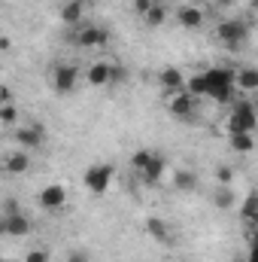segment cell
<instances>
[{
    "label": "cell",
    "instance_id": "obj_1",
    "mask_svg": "<svg viewBox=\"0 0 258 262\" xmlns=\"http://www.w3.org/2000/svg\"><path fill=\"white\" fill-rule=\"evenodd\" d=\"M200 76H203V85H207V98L210 101L228 104L234 98V73L228 67H210Z\"/></svg>",
    "mask_w": 258,
    "mask_h": 262
},
{
    "label": "cell",
    "instance_id": "obj_2",
    "mask_svg": "<svg viewBox=\"0 0 258 262\" xmlns=\"http://www.w3.org/2000/svg\"><path fill=\"white\" fill-rule=\"evenodd\" d=\"M258 125V116H255V104L252 101H234L231 107V116H228V134H252Z\"/></svg>",
    "mask_w": 258,
    "mask_h": 262
},
{
    "label": "cell",
    "instance_id": "obj_3",
    "mask_svg": "<svg viewBox=\"0 0 258 262\" xmlns=\"http://www.w3.org/2000/svg\"><path fill=\"white\" fill-rule=\"evenodd\" d=\"M113 180H116V165H110V162L91 165V168L82 174L85 189H88V192H94V195H104V192L113 186Z\"/></svg>",
    "mask_w": 258,
    "mask_h": 262
},
{
    "label": "cell",
    "instance_id": "obj_4",
    "mask_svg": "<svg viewBox=\"0 0 258 262\" xmlns=\"http://www.w3.org/2000/svg\"><path fill=\"white\" fill-rule=\"evenodd\" d=\"M216 37L228 46V49H240L243 40L249 37V25L243 18H225L219 28H216Z\"/></svg>",
    "mask_w": 258,
    "mask_h": 262
},
{
    "label": "cell",
    "instance_id": "obj_5",
    "mask_svg": "<svg viewBox=\"0 0 258 262\" xmlns=\"http://www.w3.org/2000/svg\"><path fill=\"white\" fill-rule=\"evenodd\" d=\"M12 137L21 149H40L46 140V131H43V125H15Z\"/></svg>",
    "mask_w": 258,
    "mask_h": 262
},
{
    "label": "cell",
    "instance_id": "obj_6",
    "mask_svg": "<svg viewBox=\"0 0 258 262\" xmlns=\"http://www.w3.org/2000/svg\"><path fill=\"white\" fill-rule=\"evenodd\" d=\"M73 40H76L79 46H85V49H100V46H107L110 34H107L104 28H97V25H85V28H79V31L73 34Z\"/></svg>",
    "mask_w": 258,
    "mask_h": 262
},
{
    "label": "cell",
    "instance_id": "obj_7",
    "mask_svg": "<svg viewBox=\"0 0 258 262\" xmlns=\"http://www.w3.org/2000/svg\"><path fill=\"white\" fill-rule=\"evenodd\" d=\"M37 201H40L43 210H61V207L67 204V189L61 186V183H49V186L40 189Z\"/></svg>",
    "mask_w": 258,
    "mask_h": 262
},
{
    "label": "cell",
    "instance_id": "obj_8",
    "mask_svg": "<svg viewBox=\"0 0 258 262\" xmlns=\"http://www.w3.org/2000/svg\"><path fill=\"white\" fill-rule=\"evenodd\" d=\"M76 82H79V70L73 64H61L55 70V76H52V85H55V92H61V95H70V92L76 89Z\"/></svg>",
    "mask_w": 258,
    "mask_h": 262
},
{
    "label": "cell",
    "instance_id": "obj_9",
    "mask_svg": "<svg viewBox=\"0 0 258 262\" xmlns=\"http://www.w3.org/2000/svg\"><path fill=\"white\" fill-rule=\"evenodd\" d=\"M176 21H179L183 28H189V31H197V28H203L207 15H203L200 6H194V3H183V6L176 9Z\"/></svg>",
    "mask_w": 258,
    "mask_h": 262
},
{
    "label": "cell",
    "instance_id": "obj_10",
    "mask_svg": "<svg viewBox=\"0 0 258 262\" xmlns=\"http://www.w3.org/2000/svg\"><path fill=\"white\" fill-rule=\"evenodd\" d=\"M164 171H167V159L161 156V152H152V159H149V165L140 171L143 174V180L149 183V186H155V183H161V177H164Z\"/></svg>",
    "mask_w": 258,
    "mask_h": 262
},
{
    "label": "cell",
    "instance_id": "obj_11",
    "mask_svg": "<svg viewBox=\"0 0 258 262\" xmlns=\"http://www.w3.org/2000/svg\"><path fill=\"white\" fill-rule=\"evenodd\" d=\"M158 82H161V89L164 92H179V89H186V73L179 70V67H164L161 73H158Z\"/></svg>",
    "mask_w": 258,
    "mask_h": 262
},
{
    "label": "cell",
    "instance_id": "obj_12",
    "mask_svg": "<svg viewBox=\"0 0 258 262\" xmlns=\"http://www.w3.org/2000/svg\"><path fill=\"white\" fill-rule=\"evenodd\" d=\"M31 168V156H28V149H18V152H9L6 159H3V171L6 174H12V177H18V174H24Z\"/></svg>",
    "mask_w": 258,
    "mask_h": 262
},
{
    "label": "cell",
    "instance_id": "obj_13",
    "mask_svg": "<svg viewBox=\"0 0 258 262\" xmlns=\"http://www.w3.org/2000/svg\"><path fill=\"white\" fill-rule=\"evenodd\" d=\"M85 82H88L91 89L110 85V61H94V64L85 70Z\"/></svg>",
    "mask_w": 258,
    "mask_h": 262
},
{
    "label": "cell",
    "instance_id": "obj_14",
    "mask_svg": "<svg viewBox=\"0 0 258 262\" xmlns=\"http://www.w3.org/2000/svg\"><path fill=\"white\" fill-rule=\"evenodd\" d=\"M170 113L173 116H192L194 113V98L186 89H179V92L170 95Z\"/></svg>",
    "mask_w": 258,
    "mask_h": 262
},
{
    "label": "cell",
    "instance_id": "obj_15",
    "mask_svg": "<svg viewBox=\"0 0 258 262\" xmlns=\"http://www.w3.org/2000/svg\"><path fill=\"white\" fill-rule=\"evenodd\" d=\"M234 89H240V92H246V95L258 92V70L255 67H240V70L234 73Z\"/></svg>",
    "mask_w": 258,
    "mask_h": 262
},
{
    "label": "cell",
    "instance_id": "obj_16",
    "mask_svg": "<svg viewBox=\"0 0 258 262\" xmlns=\"http://www.w3.org/2000/svg\"><path fill=\"white\" fill-rule=\"evenodd\" d=\"M6 220V235H12V238H24L28 232H31V220L18 210V213H12V216H3Z\"/></svg>",
    "mask_w": 258,
    "mask_h": 262
},
{
    "label": "cell",
    "instance_id": "obj_17",
    "mask_svg": "<svg viewBox=\"0 0 258 262\" xmlns=\"http://www.w3.org/2000/svg\"><path fill=\"white\" fill-rule=\"evenodd\" d=\"M143 18H146V25H149V28H158V25H164V21H167V6L155 0V3L143 12Z\"/></svg>",
    "mask_w": 258,
    "mask_h": 262
},
{
    "label": "cell",
    "instance_id": "obj_18",
    "mask_svg": "<svg viewBox=\"0 0 258 262\" xmlns=\"http://www.w3.org/2000/svg\"><path fill=\"white\" fill-rule=\"evenodd\" d=\"M228 143H231L234 152H243V156L255 149V140H252V134H246V131H240V134H228Z\"/></svg>",
    "mask_w": 258,
    "mask_h": 262
},
{
    "label": "cell",
    "instance_id": "obj_19",
    "mask_svg": "<svg viewBox=\"0 0 258 262\" xmlns=\"http://www.w3.org/2000/svg\"><path fill=\"white\" fill-rule=\"evenodd\" d=\"M146 229H149V235H152L155 241H161V244H167V241H170V229H167V223H164V220L149 216V220H146Z\"/></svg>",
    "mask_w": 258,
    "mask_h": 262
},
{
    "label": "cell",
    "instance_id": "obj_20",
    "mask_svg": "<svg viewBox=\"0 0 258 262\" xmlns=\"http://www.w3.org/2000/svg\"><path fill=\"white\" fill-rule=\"evenodd\" d=\"M82 18V0H67L61 6V21L64 25H76Z\"/></svg>",
    "mask_w": 258,
    "mask_h": 262
},
{
    "label": "cell",
    "instance_id": "obj_21",
    "mask_svg": "<svg viewBox=\"0 0 258 262\" xmlns=\"http://www.w3.org/2000/svg\"><path fill=\"white\" fill-rule=\"evenodd\" d=\"M173 186H176L179 192H192L194 186H197L194 171H176V174H173Z\"/></svg>",
    "mask_w": 258,
    "mask_h": 262
},
{
    "label": "cell",
    "instance_id": "obj_22",
    "mask_svg": "<svg viewBox=\"0 0 258 262\" xmlns=\"http://www.w3.org/2000/svg\"><path fill=\"white\" fill-rule=\"evenodd\" d=\"M15 122H18V107H15V101H12V104H3V107H0V125L15 128Z\"/></svg>",
    "mask_w": 258,
    "mask_h": 262
},
{
    "label": "cell",
    "instance_id": "obj_23",
    "mask_svg": "<svg viewBox=\"0 0 258 262\" xmlns=\"http://www.w3.org/2000/svg\"><path fill=\"white\" fill-rule=\"evenodd\" d=\"M122 82H128V67L125 64H110V85H122Z\"/></svg>",
    "mask_w": 258,
    "mask_h": 262
},
{
    "label": "cell",
    "instance_id": "obj_24",
    "mask_svg": "<svg viewBox=\"0 0 258 262\" xmlns=\"http://www.w3.org/2000/svg\"><path fill=\"white\" fill-rule=\"evenodd\" d=\"M216 207H219V210L234 207V192H231V186H222V189L216 192Z\"/></svg>",
    "mask_w": 258,
    "mask_h": 262
},
{
    "label": "cell",
    "instance_id": "obj_25",
    "mask_svg": "<svg viewBox=\"0 0 258 262\" xmlns=\"http://www.w3.org/2000/svg\"><path fill=\"white\" fill-rule=\"evenodd\" d=\"M149 159H152V152H149V149H137V152L131 156V165H134V171H143V168L149 165Z\"/></svg>",
    "mask_w": 258,
    "mask_h": 262
},
{
    "label": "cell",
    "instance_id": "obj_26",
    "mask_svg": "<svg viewBox=\"0 0 258 262\" xmlns=\"http://www.w3.org/2000/svg\"><path fill=\"white\" fill-rule=\"evenodd\" d=\"M49 247H34V250H28L24 253V262H49Z\"/></svg>",
    "mask_w": 258,
    "mask_h": 262
},
{
    "label": "cell",
    "instance_id": "obj_27",
    "mask_svg": "<svg viewBox=\"0 0 258 262\" xmlns=\"http://www.w3.org/2000/svg\"><path fill=\"white\" fill-rule=\"evenodd\" d=\"M243 220L255 223V192H249V195L243 198Z\"/></svg>",
    "mask_w": 258,
    "mask_h": 262
},
{
    "label": "cell",
    "instance_id": "obj_28",
    "mask_svg": "<svg viewBox=\"0 0 258 262\" xmlns=\"http://www.w3.org/2000/svg\"><path fill=\"white\" fill-rule=\"evenodd\" d=\"M216 180H219V186H231L234 183V168H219L216 171Z\"/></svg>",
    "mask_w": 258,
    "mask_h": 262
},
{
    "label": "cell",
    "instance_id": "obj_29",
    "mask_svg": "<svg viewBox=\"0 0 258 262\" xmlns=\"http://www.w3.org/2000/svg\"><path fill=\"white\" fill-rule=\"evenodd\" d=\"M67 262H91V256L85 250H73V253H67Z\"/></svg>",
    "mask_w": 258,
    "mask_h": 262
},
{
    "label": "cell",
    "instance_id": "obj_30",
    "mask_svg": "<svg viewBox=\"0 0 258 262\" xmlns=\"http://www.w3.org/2000/svg\"><path fill=\"white\" fill-rule=\"evenodd\" d=\"M3 213H6V216L18 213V201H15V198H6V201H3Z\"/></svg>",
    "mask_w": 258,
    "mask_h": 262
},
{
    "label": "cell",
    "instance_id": "obj_31",
    "mask_svg": "<svg viewBox=\"0 0 258 262\" xmlns=\"http://www.w3.org/2000/svg\"><path fill=\"white\" fill-rule=\"evenodd\" d=\"M12 101H15V98H12V92H9L6 85H0V107H3V104H12Z\"/></svg>",
    "mask_w": 258,
    "mask_h": 262
},
{
    "label": "cell",
    "instance_id": "obj_32",
    "mask_svg": "<svg viewBox=\"0 0 258 262\" xmlns=\"http://www.w3.org/2000/svg\"><path fill=\"white\" fill-rule=\"evenodd\" d=\"M152 3H155V0H134V9H137V12L143 15V12H146V9H149Z\"/></svg>",
    "mask_w": 258,
    "mask_h": 262
},
{
    "label": "cell",
    "instance_id": "obj_33",
    "mask_svg": "<svg viewBox=\"0 0 258 262\" xmlns=\"http://www.w3.org/2000/svg\"><path fill=\"white\" fill-rule=\"evenodd\" d=\"M216 6H219V9H231V6H234V0H216Z\"/></svg>",
    "mask_w": 258,
    "mask_h": 262
},
{
    "label": "cell",
    "instance_id": "obj_34",
    "mask_svg": "<svg viewBox=\"0 0 258 262\" xmlns=\"http://www.w3.org/2000/svg\"><path fill=\"white\" fill-rule=\"evenodd\" d=\"M9 46H12V40H9V37H0V49H3V52H6V49H9Z\"/></svg>",
    "mask_w": 258,
    "mask_h": 262
},
{
    "label": "cell",
    "instance_id": "obj_35",
    "mask_svg": "<svg viewBox=\"0 0 258 262\" xmlns=\"http://www.w3.org/2000/svg\"><path fill=\"white\" fill-rule=\"evenodd\" d=\"M0 235H6V220H0Z\"/></svg>",
    "mask_w": 258,
    "mask_h": 262
},
{
    "label": "cell",
    "instance_id": "obj_36",
    "mask_svg": "<svg viewBox=\"0 0 258 262\" xmlns=\"http://www.w3.org/2000/svg\"><path fill=\"white\" fill-rule=\"evenodd\" d=\"M234 262H249V259H243V256H240V259H234Z\"/></svg>",
    "mask_w": 258,
    "mask_h": 262
}]
</instances>
